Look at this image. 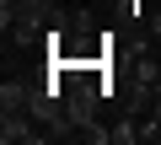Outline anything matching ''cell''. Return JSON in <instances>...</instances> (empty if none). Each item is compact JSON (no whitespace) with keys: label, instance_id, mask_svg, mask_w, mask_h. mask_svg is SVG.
Wrapping results in <instances>:
<instances>
[{"label":"cell","instance_id":"6da1fadb","mask_svg":"<svg viewBox=\"0 0 161 145\" xmlns=\"http://www.w3.org/2000/svg\"><path fill=\"white\" fill-rule=\"evenodd\" d=\"M32 124H38L32 113H0V140L6 145H43L48 129H32Z\"/></svg>","mask_w":161,"mask_h":145},{"label":"cell","instance_id":"7a4b0ae2","mask_svg":"<svg viewBox=\"0 0 161 145\" xmlns=\"http://www.w3.org/2000/svg\"><path fill=\"white\" fill-rule=\"evenodd\" d=\"M0 113H32V81H22V75L0 81Z\"/></svg>","mask_w":161,"mask_h":145},{"label":"cell","instance_id":"3957f363","mask_svg":"<svg viewBox=\"0 0 161 145\" xmlns=\"http://www.w3.org/2000/svg\"><path fill=\"white\" fill-rule=\"evenodd\" d=\"M134 140H140V124H134V118L113 124V145H134Z\"/></svg>","mask_w":161,"mask_h":145},{"label":"cell","instance_id":"277c9868","mask_svg":"<svg viewBox=\"0 0 161 145\" xmlns=\"http://www.w3.org/2000/svg\"><path fill=\"white\" fill-rule=\"evenodd\" d=\"M145 27H150V38H161V6H156V11L145 16Z\"/></svg>","mask_w":161,"mask_h":145}]
</instances>
